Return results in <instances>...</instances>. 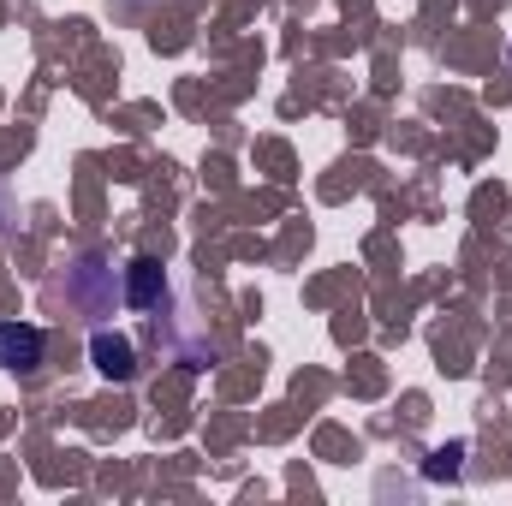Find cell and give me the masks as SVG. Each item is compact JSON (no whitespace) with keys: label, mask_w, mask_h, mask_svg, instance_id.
<instances>
[{"label":"cell","mask_w":512,"mask_h":506,"mask_svg":"<svg viewBox=\"0 0 512 506\" xmlns=\"http://www.w3.org/2000/svg\"><path fill=\"white\" fill-rule=\"evenodd\" d=\"M42 328L36 322H0V370H36L42 364Z\"/></svg>","instance_id":"6da1fadb"},{"label":"cell","mask_w":512,"mask_h":506,"mask_svg":"<svg viewBox=\"0 0 512 506\" xmlns=\"http://www.w3.org/2000/svg\"><path fill=\"white\" fill-rule=\"evenodd\" d=\"M90 358H96L102 376H114V381L131 376V346L120 340V334H96V340H90Z\"/></svg>","instance_id":"7a4b0ae2"},{"label":"cell","mask_w":512,"mask_h":506,"mask_svg":"<svg viewBox=\"0 0 512 506\" xmlns=\"http://www.w3.org/2000/svg\"><path fill=\"white\" fill-rule=\"evenodd\" d=\"M126 286H131V304H137V310H149V304L167 292V274H161L155 262H131V268H126Z\"/></svg>","instance_id":"3957f363"}]
</instances>
